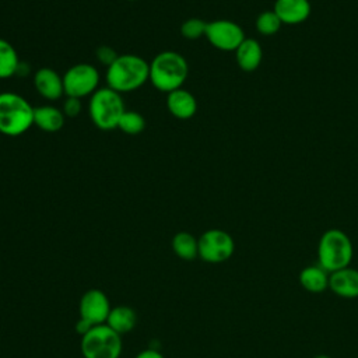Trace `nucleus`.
Instances as JSON below:
<instances>
[{
  "label": "nucleus",
  "mask_w": 358,
  "mask_h": 358,
  "mask_svg": "<svg viewBox=\"0 0 358 358\" xmlns=\"http://www.w3.org/2000/svg\"><path fill=\"white\" fill-rule=\"evenodd\" d=\"M150 78V63L137 55H119L106 70L108 87L117 92L140 88Z\"/></svg>",
  "instance_id": "f257e3e1"
},
{
  "label": "nucleus",
  "mask_w": 358,
  "mask_h": 358,
  "mask_svg": "<svg viewBox=\"0 0 358 358\" xmlns=\"http://www.w3.org/2000/svg\"><path fill=\"white\" fill-rule=\"evenodd\" d=\"M189 74L186 59L175 50L159 52L150 63V81L162 92L182 88Z\"/></svg>",
  "instance_id": "f03ea898"
},
{
  "label": "nucleus",
  "mask_w": 358,
  "mask_h": 358,
  "mask_svg": "<svg viewBox=\"0 0 358 358\" xmlns=\"http://www.w3.org/2000/svg\"><path fill=\"white\" fill-rule=\"evenodd\" d=\"M34 106L17 92H0V133L8 137L24 134L34 126Z\"/></svg>",
  "instance_id": "7ed1b4c3"
},
{
  "label": "nucleus",
  "mask_w": 358,
  "mask_h": 358,
  "mask_svg": "<svg viewBox=\"0 0 358 358\" xmlns=\"http://www.w3.org/2000/svg\"><path fill=\"white\" fill-rule=\"evenodd\" d=\"M352 256V242L344 231L331 228L322 234L317 243V262L329 274L348 267Z\"/></svg>",
  "instance_id": "20e7f679"
},
{
  "label": "nucleus",
  "mask_w": 358,
  "mask_h": 358,
  "mask_svg": "<svg viewBox=\"0 0 358 358\" xmlns=\"http://www.w3.org/2000/svg\"><path fill=\"white\" fill-rule=\"evenodd\" d=\"M126 110L120 92L103 87L98 88L90 98L88 113L92 123L101 130L117 129L119 120Z\"/></svg>",
  "instance_id": "39448f33"
},
{
  "label": "nucleus",
  "mask_w": 358,
  "mask_h": 358,
  "mask_svg": "<svg viewBox=\"0 0 358 358\" xmlns=\"http://www.w3.org/2000/svg\"><path fill=\"white\" fill-rule=\"evenodd\" d=\"M80 350L84 358H119L123 343L120 334L103 323L94 326L81 337Z\"/></svg>",
  "instance_id": "423d86ee"
},
{
  "label": "nucleus",
  "mask_w": 358,
  "mask_h": 358,
  "mask_svg": "<svg viewBox=\"0 0 358 358\" xmlns=\"http://www.w3.org/2000/svg\"><path fill=\"white\" fill-rule=\"evenodd\" d=\"M64 95L80 98L92 95L99 85V73L90 63H77L63 74Z\"/></svg>",
  "instance_id": "0eeeda50"
},
{
  "label": "nucleus",
  "mask_w": 358,
  "mask_h": 358,
  "mask_svg": "<svg viewBox=\"0 0 358 358\" xmlns=\"http://www.w3.org/2000/svg\"><path fill=\"white\" fill-rule=\"evenodd\" d=\"M199 257L207 263H222L232 257L235 252L234 238L224 229L213 228L200 235Z\"/></svg>",
  "instance_id": "6e6552de"
},
{
  "label": "nucleus",
  "mask_w": 358,
  "mask_h": 358,
  "mask_svg": "<svg viewBox=\"0 0 358 358\" xmlns=\"http://www.w3.org/2000/svg\"><path fill=\"white\" fill-rule=\"evenodd\" d=\"M204 36L214 48L224 52L236 50L246 38L241 25L229 20H215L207 22Z\"/></svg>",
  "instance_id": "1a4fd4ad"
},
{
  "label": "nucleus",
  "mask_w": 358,
  "mask_h": 358,
  "mask_svg": "<svg viewBox=\"0 0 358 358\" xmlns=\"http://www.w3.org/2000/svg\"><path fill=\"white\" fill-rule=\"evenodd\" d=\"M110 309L109 298L98 288L85 291L78 303L80 317L90 322L92 326L106 323Z\"/></svg>",
  "instance_id": "9d476101"
},
{
  "label": "nucleus",
  "mask_w": 358,
  "mask_h": 358,
  "mask_svg": "<svg viewBox=\"0 0 358 358\" xmlns=\"http://www.w3.org/2000/svg\"><path fill=\"white\" fill-rule=\"evenodd\" d=\"M34 85L39 95L49 101H57L64 95L63 77L50 67H42L35 71Z\"/></svg>",
  "instance_id": "9b49d317"
},
{
  "label": "nucleus",
  "mask_w": 358,
  "mask_h": 358,
  "mask_svg": "<svg viewBox=\"0 0 358 358\" xmlns=\"http://www.w3.org/2000/svg\"><path fill=\"white\" fill-rule=\"evenodd\" d=\"M329 288L341 298H358V270L348 266L345 268L330 273Z\"/></svg>",
  "instance_id": "f8f14e48"
},
{
  "label": "nucleus",
  "mask_w": 358,
  "mask_h": 358,
  "mask_svg": "<svg viewBox=\"0 0 358 358\" xmlns=\"http://www.w3.org/2000/svg\"><path fill=\"white\" fill-rule=\"evenodd\" d=\"M273 10L282 24L296 25L308 20L312 7L309 0H275Z\"/></svg>",
  "instance_id": "ddd939ff"
},
{
  "label": "nucleus",
  "mask_w": 358,
  "mask_h": 358,
  "mask_svg": "<svg viewBox=\"0 0 358 358\" xmlns=\"http://www.w3.org/2000/svg\"><path fill=\"white\" fill-rule=\"evenodd\" d=\"M166 108L173 117L186 120L194 116L197 110V101L190 91L178 88L175 91L168 92Z\"/></svg>",
  "instance_id": "4468645a"
},
{
  "label": "nucleus",
  "mask_w": 358,
  "mask_h": 358,
  "mask_svg": "<svg viewBox=\"0 0 358 358\" xmlns=\"http://www.w3.org/2000/svg\"><path fill=\"white\" fill-rule=\"evenodd\" d=\"M66 122L62 109L52 105H42L34 109V124L46 133L59 131Z\"/></svg>",
  "instance_id": "2eb2a0df"
},
{
  "label": "nucleus",
  "mask_w": 358,
  "mask_h": 358,
  "mask_svg": "<svg viewBox=\"0 0 358 358\" xmlns=\"http://www.w3.org/2000/svg\"><path fill=\"white\" fill-rule=\"evenodd\" d=\"M235 55H236L238 66L243 71H253V70H256L260 66L262 57H263L262 46L253 38H245L243 42L235 50Z\"/></svg>",
  "instance_id": "dca6fc26"
},
{
  "label": "nucleus",
  "mask_w": 358,
  "mask_h": 358,
  "mask_svg": "<svg viewBox=\"0 0 358 358\" xmlns=\"http://www.w3.org/2000/svg\"><path fill=\"white\" fill-rule=\"evenodd\" d=\"M329 273L317 266H306L299 273V284L308 292L312 294H322L329 288Z\"/></svg>",
  "instance_id": "f3484780"
},
{
  "label": "nucleus",
  "mask_w": 358,
  "mask_h": 358,
  "mask_svg": "<svg viewBox=\"0 0 358 358\" xmlns=\"http://www.w3.org/2000/svg\"><path fill=\"white\" fill-rule=\"evenodd\" d=\"M137 322V315L133 308L126 305H119L110 309L106 319V324L119 334L129 333L134 329Z\"/></svg>",
  "instance_id": "a211bd4d"
},
{
  "label": "nucleus",
  "mask_w": 358,
  "mask_h": 358,
  "mask_svg": "<svg viewBox=\"0 0 358 358\" xmlns=\"http://www.w3.org/2000/svg\"><path fill=\"white\" fill-rule=\"evenodd\" d=\"M172 249L182 260H193L199 257V239L190 232L180 231L172 238Z\"/></svg>",
  "instance_id": "6ab92c4d"
},
{
  "label": "nucleus",
  "mask_w": 358,
  "mask_h": 358,
  "mask_svg": "<svg viewBox=\"0 0 358 358\" xmlns=\"http://www.w3.org/2000/svg\"><path fill=\"white\" fill-rule=\"evenodd\" d=\"M18 69L20 59L17 50L8 41L0 38V80L13 77L18 73Z\"/></svg>",
  "instance_id": "aec40b11"
},
{
  "label": "nucleus",
  "mask_w": 358,
  "mask_h": 358,
  "mask_svg": "<svg viewBox=\"0 0 358 358\" xmlns=\"http://www.w3.org/2000/svg\"><path fill=\"white\" fill-rule=\"evenodd\" d=\"M117 129H120L126 134H138L145 129V119L141 113L136 110H124L119 120Z\"/></svg>",
  "instance_id": "412c9836"
},
{
  "label": "nucleus",
  "mask_w": 358,
  "mask_h": 358,
  "mask_svg": "<svg viewBox=\"0 0 358 358\" xmlns=\"http://www.w3.org/2000/svg\"><path fill=\"white\" fill-rule=\"evenodd\" d=\"M282 22L278 18V15L274 13V10L271 11H263L257 15L256 18V28L262 35H274L280 31Z\"/></svg>",
  "instance_id": "4be33fe9"
},
{
  "label": "nucleus",
  "mask_w": 358,
  "mask_h": 358,
  "mask_svg": "<svg viewBox=\"0 0 358 358\" xmlns=\"http://www.w3.org/2000/svg\"><path fill=\"white\" fill-rule=\"evenodd\" d=\"M206 21L200 18H189L180 25V35L189 41H194L206 35Z\"/></svg>",
  "instance_id": "5701e85b"
},
{
  "label": "nucleus",
  "mask_w": 358,
  "mask_h": 358,
  "mask_svg": "<svg viewBox=\"0 0 358 358\" xmlns=\"http://www.w3.org/2000/svg\"><path fill=\"white\" fill-rule=\"evenodd\" d=\"M95 56H96V59H98V62H99L101 64L109 67V66L116 60V57H117L119 55L116 53V50H115L113 48H110V46H108V45H102V46H99V48L95 50Z\"/></svg>",
  "instance_id": "b1692460"
},
{
  "label": "nucleus",
  "mask_w": 358,
  "mask_h": 358,
  "mask_svg": "<svg viewBox=\"0 0 358 358\" xmlns=\"http://www.w3.org/2000/svg\"><path fill=\"white\" fill-rule=\"evenodd\" d=\"M62 110L66 117H77L81 112V99L73 98V96H66Z\"/></svg>",
  "instance_id": "393cba45"
},
{
  "label": "nucleus",
  "mask_w": 358,
  "mask_h": 358,
  "mask_svg": "<svg viewBox=\"0 0 358 358\" xmlns=\"http://www.w3.org/2000/svg\"><path fill=\"white\" fill-rule=\"evenodd\" d=\"M94 326L90 323V322H87V320H84V319H78L77 320V324H76V331L83 337L84 334H87L91 329H92Z\"/></svg>",
  "instance_id": "a878e982"
},
{
  "label": "nucleus",
  "mask_w": 358,
  "mask_h": 358,
  "mask_svg": "<svg viewBox=\"0 0 358 358\" xmlns=\"http://www.w3.org/2000/svg\"><path fill=\"white\" fill-rule=\"evenodd\" d=\"M136 358H165V357L154 348H147V350H143L141 352H138L136 355Z\"/></svg>",
  "instance_id": "bb28decb"
},
{
  "label": "nucleus",
  "mask_w": 358,
  "mask_h": 358,
  "mask_svg": "<svg viewBox=\"0 0 358 358\" xmlns=\"http://www.w3.org/2000/svg\"><path fill=\"white\" fill-rule=\"evenodd\" d=\"M315 358H331V357H329V355H326V354H319V355H316Z\"/></svg>",
  "instance_id": "cd10ccee"
},
{
  "label": "nucleus",
  "mask_w": 358,
  "mask_h": 358,
  "mask_svg": "<svg viewBox=\"0 0 358 358\" xmlns=\"http://www.w3.org/2000/svg\"><path fill=\"white\" fill-rule=\"evenodd\" d=\"M127 1H137V0H127Z\"/></svg>",
  "instance_id": "c85d7f7f"
}]
</instances>
